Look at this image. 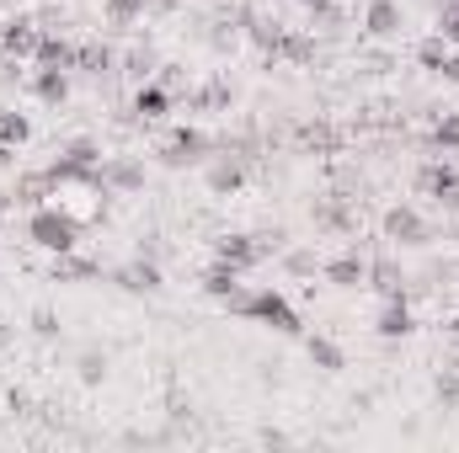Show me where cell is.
Returning a JSON list of instances; mask_svg holds the SVG:
<instances>
[{"label": "cell", "mask_w": 459, "mask_h": 453, "mask_svg": "<svg viewBox=\"0 0 459 453\" xmlns=\"http://www.w3.org/2000/svg\"><path fill=\"white\" fill-rule=\"evenodd\" d=\"M102 182H108V192H144V160H134V155H108L102 160Z\"/></svg>", "instance_id": "cell-13"}, {"label": "cell", "mask_w": 459, "mask_h": 453, "mask_svg": "<svg viewBox=\"0 0 459 453\" xmlns=\"http://www.w3.org/2000/svg\"><path fill=\"white\" fill-rule=\"evenodd\" d=\"M75 70H81V75H91V81H102V75H117L113 43H102V38H91V43H75Z\"/></svg>", "instance_id": "cell-16"}, {"label": "cell", "mask_w": 459, "mask_h": 453, "mask_svg": "<svg viewBox=\"0 0 459 453\" xmlns=\"http://www.w3.org/2000/svg\"><path fill=\"white\" fill-rule=\"evenodd\" d=\"M102 160H108V155H102L97 139H70V144L59 150V160H48L43 171H48V176H75V171H102Z\"/></svg>", "instance_id": "cell-7"}, {"label": "cell", "mask_w": 459, "mask_h": 453, "mask_svg": "<svg viewBox=\"0 0 459 453\" xmlns=\"http://www.w3.org/2000/svg\"><path fill=\"white\" fill-rule=\"evenodd\" d=\"M27 326H32V337H38V341H59V337H65V321H59V315H54L48 304H32Z\"/></svg>", "instance_id": "cell-30"}, {"label": "cell", "mask_w": 459, "mask_h": 453, "mask_svg": "<svg viewBox=\"0 0 459 453\" xmlns=\"http://www.w3.org/2000/svg\"><path fill=\"white\" fill-rule=\"evenodd\" d=\"M11 155H16V150H5V144H0V171H5V166H11Z\"/></svg>", "instance_id": "cell-38"}, {"label": "cell", "mask_w": 459, "mask_h": 453, "mask_svg": "<svg viewBox=\"0 0 459 453\" xmlns=\"http://www.w3.org/2000/svg\"><path fill=\"white\" fill-rule=\"evenodd\" d=\"M305 357H310L321 373H342L347 368V352L332 337H305Z\"/></svg>", "instance_id": "cell-23"}, {"label": "cell", "mask_w": 459, "mask_h": 453, "mask_svg": "<svg viewBox=\"0 0 459 453\" xmlns=\"http://www.w3.org/2000/svg\"><path fill=\"white\" fill-rule=\"evenodd\" d=\"M27 240H32L38 251H48V256H65V251H75V245H81V225H75L65 209L43 203V209H32V214H27Z\"/></svg>", "instance_id": "cell-1"}, {"label": "cell", "mask_w": 459, "mask_h": 453, "mask_svg": "<svg viewBox=\"0 0 459 453\" xmlns=\"http://www.w3.org/2000/svg\"><path fill=\"white\" fill-rule=\"evenodd\" d=\"M278 59H289V64H316V38L310 32H283V48H278Z\"/></svg>", "instance_id": "cell-27"}, {"label": "cell", "mask_w": 459, "mask_h": 453, "mask_svg": "<svg viewBox=\"0 0 459 453\" xmlns=\"http://www.w3.org/2000/svg\"><path fill=\"white\" fill-rule=\"evenodd\" d=\"M316 225H321V229H347V225H352V219H347V209H342V198L316 203Z\"/></svg>", "instance_id": "cell-34"}, {"label": "cell", "mask_w": 459, "mask_h": 453, "mask_svg": "<svg viewBox=\"0 0 459 453\" xmlns=\"http://www.w3.org/2000/svg\"><path fill=\"white\" fill-rule=\"evenodd\" d=\"M433 150H444V155H455L459 150V113H438L433 117Z\"/></svg>", "instance_id": "cell-31"}, {"label": "cell", "mask_w": 459, "mask_h": 453, "mask_svg": "<svg viewBox=\"0 0 459 453\" xmlns=\"http://www.w3.org/2000/svg\"><path fill=\"white\" fill-rule=\"evenodd\" d=\"M32 64H38V70H75V43H70L65 32H43Z\"/></svg>", "instance_id": "cell-18"}, {"label": "cell", "mask_w": 459, "mask_h": 453, "mask_svg": "<svg viewBox=\"0 0 459 453\" xmlns=\"http://www.w3.org/2000/svg\"><path fill=\"white\" fill-rule=\"evenodd\" d=\"M187 107L193 113H230L235 107V86H230L225 75H209L198 91H187Z\"/></svg>", "instance_id": "cell-17"}, {"label": "cell", "mask_w": 459, "mask_h": 453, "mask_svg": "<svg viewBox=\"0 0 459 453\" xmlns=\"http://www.w3.org/2000/svg\"><path fill=\"white\" fill-rule=\"evenodd\" d=\"M444 59H449V38H444V32H428V38L417 43V64L438 75V70H444Z\"/></svg>", "instance_id": "cell-28"}, {"label": "cell", "mask_w": 459, "mask_h": 453, "mask_svg": "<svg viewBox=\"0 0 459 453\" xmlns=\"http://www.w3.org/2000/svg\"><path fill=\"white\" fill-rule=\"evenodd\" d=\"M32 97L43 107H65L70 102V70H38L32 75Z\"/></svg>", "instance_id": "cell-20"}, {"label": "cell", "mask_w": 459, "mask_h": 453, "mask_svg": "<svg viewBox=\"0 0 459 453\" xmlns=\"http://www.w3.org/2000/svg\"><path fill=\"white\" fill-rule=\"evenodd\" d=\"M379 229H385V240L390 245H428V219L411 209V203H395V209H385V219H379Z\"/></svg>", "instance_id": "cell-6"}, {"label": "cell", "mask_w": 459, "mask_h": 453, "mask_svg": "<svg viewBox=\"0 0 459 453\" xmlns=\"http://www.w3.org/2000/svg\"><path fill=\"white\" fill-rule=\"evenodd\" d=\"M16 5H22V0H0V16H11V11H16Z\"/></svg>", "instance_id": "cell-39"}, {"label": "cell", "mask_w": 459, "mask_h": 453, "mask_svg": "<svg viewBox=\"0 0 459 453\" xmlns=\"http://www.w3.org/2000/svg\"><path fill=\"white\" fill-rule=\"evenodd\" d=\"M449 86H459V48H449V59H444V70H438Z\"/></svg>", "instance_id": "cell-37"}, {"label": "cell", "mask_w": 459, "mask_h": 453, "mask_svg": "<svg viewBox=\"0 0 459 453\" xmlns=\"http://www.w3.org/2000/svg\"><path fill=\"white\" fill-rule=\"evenodd\" d=\"M321 278H326L332 288H363V283H368V256H358V251H342V256L321 261Z\"/></svg>", "instance_id": "cell-14"}, {"label": "cell", "mask_w": 459, "mask_h": 453, "mask_svg": "<svg viewBox=\"0 0 459 453\" xmlns=\"http://www.w3.org/2000/svg\"><path fill=\"white\" fill-rule=\"evenodd\" d=\"M438 32L449 38V48H459V0H449V5H438Z\"/></svg>", "instance_id": "cell-35"}, {"label": "cell", "mask_w": 459, "mask_h": 453, "mask_svg": "<svg viewBox=\"0 0 459 453\" xmlns=\"http://www.w3.org/2000/svg\"><path fill=\"white\" fill-rule=\"evenodd\" d=\"M113 283L123 288V294H139V299H150V294H160V288H166V278H160V261H155V256H134V261L113 267Z\"/></svg>", "instance_id": "cell-5"}, {"label": "cell", "mask_w": 459, "mask_h": 453, "mask_svg": "<svg viewBox=\"0 0 459 453\" xmlns=\"http://www.w3.org/2000/svg\"><path fill=\"white\" fill-rule=\"evenodd\" d=\"M22 209H43V203H54V182H48V171H27V176H16V192H11Z\"/></svg>", "instance_id": "cell-21"}, {"label": "cell", "mask_w": 459, "mask_h": 453, "mask_svg": "<svg viewBox=\"0 0 459 453\" xmlns=\"http://www.w3.org/2000/svg\"><path fill=\"white\" fill-rule=\"evenodd\" d=\"M214 261H225L235 272H251V267L267 261V251H262L256 235H220V240H214Z\"/></svg>", "instance_id": "cell-8"}, {"label": "cell", "mask_w": 459, "mask_h": 453, "mask_svg": "<svg viewBox=\"0 0 459 453\" xmlns=\"http://www.w3.org/2000/svg\"><path fill=\"white\" fill-rule=\"evenodd\" d=\"M433 395H438V406H444V411H459V368H444V373H438Z\"/></svg>", "instance_id": "cell-33"}, {"label": "cell", "mask_w": 459, "mask_h": 453, "mask_svg": "<svg viewBox=\"0 0 459 453\" xmlns=\"http://www.w3.org/2000/svg\"><path fill=\"white\" fill-rule=\"evenodd\" d=\"M240 321H256V326H267V331H278V337H305V321H299V310L289 304V294H278V288H251V299H246V315Z\"/></svg>", "instance_id": "cell-2"}, {"label": "cell", "mask_w": 459, "mask_h": 453, "mask_svg": "<svg viewBox=\"0 0 459 453\" xmlns=\"http://www.w3.org/2000/svg\"><path fill=\"white\" fill-rule=\"evenodd\" d=\"M294 5H299L310 21H332V16H337V0H294Z\"/></svg>", "instance_id": "cell-36"}, {"label": "cell", "mask_w": 459, "mask_h": 453, "mask_svg": "<svg viewBox=\"0 0 459 453\" xmlns=\"http://www.w3.org/2000/svg\"><path fill=\"white\" fill-rule=\"evenodd\" d=\"M449 337H455V341H459V315H455V321H449Z\"/></svg>", "instance_id": "cell-41"}, {"label": "cell", "mask_w": 459, "mask_h": 453, "mask_svg": "<svg viewBox=\"0 0 459 453\" xmlns=\"http://www.w3.org/2000/svg\"><path fill=\"white\" fill-rule=\"evenodd\" d=\"M0 225H5V198H0Z\"/></svg>", "instance_id": "cell-42"}, {"label": "cell", "mask_w": 459, "mask_h": 453, "mask_svg": "<svg viewBox=\"0 0 459 453\" xmlns=\"http://www.w3.org/2000/svg\"><path fill=\"white\" fill-rule=\"evenodd\" d=\"M38 38H43V21L38 16H22V11L0 16V54L5 59H32L38 54Z\"/></svg>", "instance_id": "cell-4"}, {"label": "cell", "mask_w": 459, "mask_h": 453, "mask_svg": "<svg viewBox=\"0 0 459 453\" xmlns=\"http://www.w3.org/2000/svg\"><path fill=\"white\" fill-rule=\"evenodd\" d=\"M27 139H32V117L16 113V107H0V144L5 150H22Z\"/></svg>", "instance_id": "cell-25"}, {"label": "cell", "mask_w": 459, "mask_h": 453, "mask_svg": "<svg viewBox=\"0 0 459 453\" xmlns=\"http://www.w3.org/2000/svg\"><path fill=\"white\" fill-rule=\"evenodd\" d=\"M363 288H374L379 299H411L406 294V272H401L395 256H368V283Z\"/></svg>", "instance_id": "cell-10"}, {"label": "cell", "mask_w": 459, "mask_h": 453, "mask_svg": "<svg viewBox=\"0 0 459 453\" xmlns=\"http://www.w3.org/2000/svg\"><path fill=\"white\" fill-rule=\"evenodd\" d=\"M171 107H177V97H171L160 81H139V86H134V102H128V113L139 117V123H160Z\"/></svg>", "instance_id": "cell-11"}, {"label": "cell", "mask_w": 459, "mask_h": 453, "mask_svg": "<svg viewBox=\"0 0 459 453\" xmlns=\"http://www.w3.org/2000/svg\"><path fill=\"white\" fill-rule=\"evenodd\" d=\"M5 341H11V331H5V321H0V352H5Z\"/></svg>", "instance_id": "cell-40"}, {"label": "cell", "mask_w": 459, "mask_h": 453, "mask_svg": "<svg viewBox=\"0 0 459 453\" xmlns=\"http://www.w3.org/2000/svg\"><path fill=\"white\" fill-rule=\"evenodd\" d=\"M401 27H406V11H401V0H368L363 5V32L368 38H401Z\"/></svg>", "instance_id": "cell-12"}, {"label": "cell", "mask_w": 459, "mask_h": 453, "mask_svg": "<svg viewBox=\"0 0 459 453\" xmlns=\"http://www.w3.org/2000/svg\"><path fill=\"white\" fill-rule=\"evenodd\" d=\"M417 187H422L428 198H444V192H455V187H459V166H455V160H428V166L417 171Z\"/></svg>", "instance_id": "cell-19"}, {"label": "cell", "mask_w": 459, "mask_h": 453, "mask_svg": "<svg viewBox=\"0 0 459 453\" xmlns=\"http://www.w3.org/2000/svg\"><path fill=\"white\" fill-rule=\"evenodd\" d=\"M374 331L385 341H406L417 331V315H411V299H385L379 304V321H374Z\"/></svg>", "instance_id": "cell-15"}, {"label": "cell", "mask_w": 459, "mask_h": 453, "mask_svg": "<svg viewBox=\"0 0 459 453\" xmlns=\"http://www.w3.org/2000/svg\"><path fill=\"white\" fill-rule=\"evenodd\" d=\"M102 21L108 27H139L144 21V0H102Z\"/></svg>", "instance_id": "cell-26"}, {"label": "cell", "mask_w": 459, "mask_h": 453, "mask_svg": "<svg viewBox=\"0 0 459 453\" xmlns=\"http://www.w3.org/2000/svg\"><path fill=\"white\" fill-rule=\"evenodd\" d=\"M204 182H209V192L214 198H230V192H240V182H246V155H209L204 160Z\"/></svg>", "instance_id": "cell-9"}, {"label": "cell", "mask_w": 459, "mask_h": 453, "mask_svg": "<svg viewBox=\"0 0 459 453\" xmlns=\"http://www.w3.org/2000/svg\"><path fill=\"white\" fill-rule=\"evenodd\" d=\"M81 278H102V261H91V256H75V251L54 256V283H81Z\"/></svg>", "instance_id": "cell-24"}, {"label": "cell", "mask_w": 459, "mask_h": 453, "mask_svg": "<svg viewBox=\"0 0 459 453\" xmlns=\"http://www.w3.org/2000/svg\"><path fill=\"white\" fill-rule=\"evenodd\" d=\"M75 373H81V384L97 389V384L108 379V352H102V346H86V352L75 357Z\"/></svg>", "instance_id": "cell-29"}, {"label": "cell", "mask_w": 459, "mask_h": 453, "mask_svg": "<svg viewBox=\"0 0 459 453\" xmlns=\"http://www.w3.org/2000/svg\"><path fill=\"white\" fill-rule=\"evenodd\" d=\"M283 272H289V278H316V272H321V261H316V251L294 245V251H283Z\"/></svg>", "instance_id": "cell-32"}, {"label": "cell", "mask_w": 459, "mask_h": 453, "mask_svg": "<svg viewBox=\"0 0 459 453\" xmlns=\"http://www.w3.org/2000/svg\"><path fill=\"white\" fill-rule=\"evenodd\" d=\"M155 70H160V59L150 43H134L128 54H117V75H128V81H150Z\"/></svg>", "instance_id": "cell-22"}, {"label": "cell", "mask_w": 459, "mask_h": 453, "mask_svg": "<svg viewBox=\"0 0 459 453\" xmlns=\"http://www.w3.org/2000/svg\"><path fill=\"white\" fill-rule=\"evenodd\" d=\"M209 150H214V139L204 133V128H171V139L155 150V160L166 166V171H187V166H204L209 160Z\"/></svg>", "instance_id": "cell-3"}]
</instances>
